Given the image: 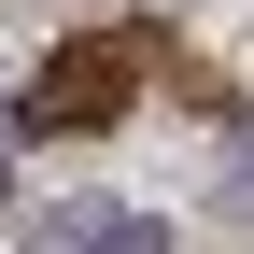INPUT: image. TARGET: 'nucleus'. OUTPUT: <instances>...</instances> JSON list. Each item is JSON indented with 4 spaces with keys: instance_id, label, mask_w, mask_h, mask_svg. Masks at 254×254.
<instances>
[{
    "instance_id": "obj_1",
    "label": "nucleus",
    "mask_w": 254,
    "mask_h": 254,
    "mask_svg": "<svg viewBox=\"0 0 254 254\" xmlns=\"http://www.w3.org/2000/svg\"><path fill=\"white\" fill-rule=\"evenodd\" d=\"M141 71H155V28H99V43H57L43 71L14 85V127H28V141H57V127H113L127 99H141Z\"/></svg>"
},
{
    "instance_id": "obj_2",
    "label": "nucleus",
    "mask_w": 254,
    "mask_h": 254,
    "mask_svg": "<svg viewBox=\"0 0 254 254\" xmlns=\"http://www.w3.org/2000/svg\"><path fill=\"white\" fill-rule=\"evenodd\" d=\"M43 254H170V226L127 198H71V212H43Z\"/></svg>"
},
{
    "instance_id": "obj_3",
    "label": "nucleus",
    "mask_w": 254,
    "mask_h": 254,
    "mask_svg": "<svg viewBox=\"0 0 254 254\" xmlns=\"http://www.w3.org/2000/svg\"><path fill=\"white\" fill-rule=\"evenodd\" d=\"M226 184H254V127H240V155H226Z\"/></svg>"
}]
</instances>
